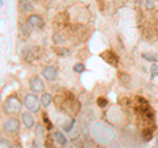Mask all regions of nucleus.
Here are the masks:
<instances>
[{"label":"nucleus","instance_id":"1","mask_svg":"<svg viewBox=\"0 0 158 148\" xmlns=\"http://www.w3.org/2000/svg\"><path fill=\"white\" fill-rule=\"evenodd\" d=\"M94 136L96 138L98 142L103 143V144L112 142L116 138L115 132L111 130V127H108L106 123H103V122L95 123V126H94Z\"/></svg>","mask_w":158,"mask_h":148},{"label":"nucleus","instance_id":"2","mask_svg":"<svg viewBox=\"0 0 158 148\" xmlns=\"http://www.w3.org/2000/svg\"><path fill=\"white\" fill-rule=\"evenodd\" d=\"M20 109H21V102L15 96L8 97L6 102H4V110L9 113V114H16V113L20 111Z\"/></svg>","mask_w":158,"mask_h":148},{"label":"nucleus","instance_id":"3","mask_svg":"<svg viewBox=\"0 0 158 148\" xmlns=\"http://www.w3.org/2000/svg\"><path fill=\"white\" fill-rule=\"evenodd\" d=\"M24 103H25L27 109L32 113H37L40 110V103L41 101L38 100V97L34 95V93H29V95L25 96V100H24Z\"/></svg>","mask_w":158,"mask_h":148},{"label":"nucleus","instance_id":"4","mask_svg":"<svg viewBox=\"0 0 158 148\" xmlns=\"http://www.w3.org/2000/svg\"><path fill=\"white\" fill-rule=\"evenodd\" d=\"M29 88H31L32 93H41L45 89V85H44V81L38 76H34L29 80Z\"/></svg>","mask_w":158,"mask_h":148},{"label":"nucleus","instance_id":"5","mask_svg":"<svg viewBox=\"0 0 158 148\" xmlns=\"http://www.w3.org/2000/svg\"><path fill=\"white\" fill-rule=\"evenodd\" d=\"M100 56L104 59V60L108 63V64H111V66H113V67H117V64H118V56H117L113 51H111V50L103 51V53L100 54Z\"/></svg>","mask_w":158,"mask_h":148},{"label":"nucleus","instance_id":"6","mask_svg":"<svg viewBox=\"0 0 158 148\" xmlns=\"http://www.w3.org/2000/svg\"><path fill=\"white\" fill-rule=\"evenodd\" d=\"M41 75L46 79L48 81H54L57 79V75H58V71H57V68L56 67H53V66H48L45 67L42 70V73Z\"/></svg>","mask_w":158,"mask_h":148},{"label":"nucleus","instance_id":"7","mask_svg":"<svg viewBox=\"0 0 158 148\" xmlns=\"http://www.w3.org/2000/svg\"><path fill=\"white\" fill-rule=\"evenodd\" d=\"M3 127H4V130H6L7 132H11V134H12V132L19 131V129H20V122L16 119V118H11V119H8V121L4 122Z\"/></svg>","mask_w":158,"mask_h":148},{"label":"nucleus","instance_id":"8","mask_svg":"<svg viewBox=\"0 0 158 148\" xmlns=\"http://www.w3.org/2000/svg\"><path fill=\"white\" fill-rule=\"evenodd\" d=\"M27 25H29L31 28H41L44 25V22H42V18L38 14H31L27 18Z\"/></svg>","mask_w":158,"mask_h":148},{"label":"nucleus","instance_id":"9","mask_svg":"<svg viewBox=\"0 0 158 148\" xmlns=\"http://www.w3.org/2000/svg\"><path fill=\"white\" fill-rule=\"evenodd\" d=\"M21 121L27 129H32L34 127V117L32 115V111H25L21 114Z\"/></svg>","mask_w":158,"mask_h":148},{"label":"nucleus","instance_id":"10","mask_svg":"<svg viewBox=\"0 0 158 148\" xmlns=\"http://www.w3.org/2000/svg\"><path fill=\"white\" fill-rule=\"evenodd\" d=\"M40 101H41V105L44 107H48V106H50V103L53 101V96L50 95V93H42V96H41V98H40Z\"/></svg>","mask_w":158,"mask_h":148},{"label":"nucleus","instance_id":"11","mask_svg":"<svg viewBox=\"0 0 158 148\" xmlns=\"http://www.w3.org/2000/svg\"><path fill=\"white\" fill-rule=\"evenodd\" d=\"M54 140H56L59 146H65L66 143H67V139L65 138V135H63L62 132H59V131L54 132Z\"/></svg>","mask_w":158,"mask_h":148},{"label":"nucleus","instance_id":"12","mask_svg":"<svg viewBox=\"0 0 158 148\" xmlns=\"http://www.w3.org/2000/svg\"><path fill=\"white\" fill-rule=\"evenodd\" d=\"M142 58H144L145 60H148V62H152V63H157V60H158L156 54H152V53H144L142 54Z\"/></svg>","mask_w":158,"mask_h":148},{"label":"nucleus","instance_id":"13","mask_svg":"<svg viewBox=\"0 0 158 148\" xmlns=\"http://www.w3.org/2000/svg\"><path fill=\"white\" fill-rule=\"evenodd\" d=\"M45 130H46V127H44L42 125H37L36 127V135L38 139H44L45 138Z\"/></svg>","mask_w":158,"mask_h":148},{"label":"nucleus","instance_id":"14","mask_svg":"<svg viewBox=\"0 0 158 148\" xmlns=\"http://www.w3.org/2000/svg\"><path fill=\"white\" fill-rule=\"evenodd\" d=\"M73 70L77 73H82V72H85L86 68H85V64H83V63H77V64H74Z\"/></svg>","mask_w":158,"mask_h":148},{"label":"nucleus","instance_id":"15","mask_svg":"<svg viewBox=\"0 0 158 148\" xmlns=\"http://www.w3.org/2000/svg\"><path fill=\"white\" fill-rule=\"evenodd\" d=\"M156 3H158L157 0H146V2H145V7H146V9H149V11L154 9V8H156Z\"/></svg>","mask_w":158,"mask_h":148},{"label":"nucleus","instance_id":"16","mask_svg":"<svg viewBox=\"0 0 158 148\" xmlns=\"http://www.w3.org/2000/svg\"><path fill=\"white\" fill-rule=\"evenodd\" d=\"M98 105L100 106V107H106V106L108 105V101L106 100V98L100 97V98H98Z\"/></svg>","mask_w":158,"mask_h":148},{"label":"nucleus","instance_id":"17","mask_svg":"<svg viewBox=\"0 0 158 148\" xmlns=\"http://www.w3.org/2000/svg\"><path fill=\"white\" fill-rule=\"evenodd\" d=\"M44 121H45V123H46V126H48V130H50L52 127H53V125H52V122L49 121V118H48V115H46V113H44Z\"/></svg>","mask_w":158,"mask_h":148},{"label":"nucleus","instance_id":"18","mask_svg":"<svg viewBox=\"0 0 158 148\" xmlns=\"http://www.w3.org/2000/svg\"><path fill=\"white\" fill-rule=\"evenodd\" d=\"M150 72H152L153 76H158V66H157V64H152Z\"/></svg>","mask_w":158,"mask_h":148},{"label":"nucleus","instance_id":"19","mask_svg":"<svg viewBox=\"0 0 158 148\" xmlns=\"http://www.w3.org/2000/svg\"><path fill=\"white\" fill-rule=\"evenodd\" d=\"M0 146H2V148H9V142L8 140H6L4 138H2V140H0Z\"/></svg>","mask_w":158,"mask_h":148},{"label":"nucleus","instance_id":"20","mask_svg":"<svg viewBox=\"0 0 158 148\" xmlns=\"http://www.w3.org/2000/svg\"><path fill=\"white\" fill-rule=\"evenodd\" d=\"M19 2L21 3V4H27V3H28V0H19Z\"/></svg>","mask_w":158,"mask_h":148},{"label":"nucleus","instance_id":"21","mask_svg":"<svg viewBox=\"0 0 158 148\" xmlns=\"http://www.w3.org/2000/svg\"><path fill=\"white\" fill-rule=\"evenodd\" d=\"M0 6H4V0H0Z\"/></svg>","mask_w":158,"mask_h":148},{"label":"nucleus","instance_id":"22","mask_svg":"<svg viewBox=\"0 0 158 148\" xmlns=\"http://www.w3.org/2000/svg\"><path fill=\"white\" fill-rule=\"evenodd\" d=\"M136 2H138V3H140V2H142V0H136Z\"/></svg>","mask_w":158,"mask_h":148},{"label":"nucleus","instance_id":"23","mask_svg":"<svg viewBox=\"0 0 158 148\" xmlns=\"http://www.w3.org/2000/svg\"><path fill=\"white\" fill-rule=\"evenodd\" d=\"M157 2H158V0H157Z\"/></svg>","mask_w":158,"mask_h":148}]
</instances>
